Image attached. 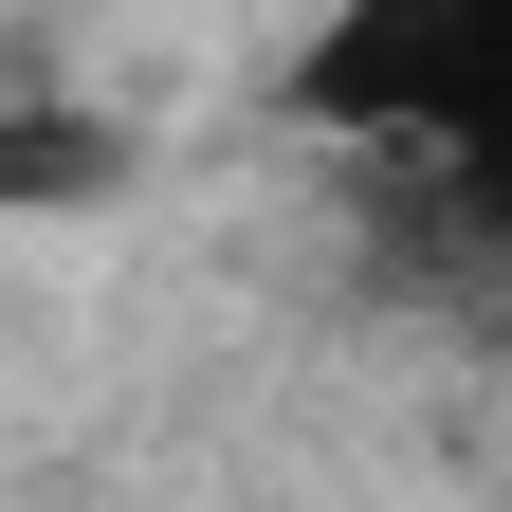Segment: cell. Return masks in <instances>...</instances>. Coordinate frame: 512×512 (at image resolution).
I'll use <instances>...</instances> for the list:
<instances>
[{
    "mask_svg": "<svg viewBox=\"0 0 512 512\" xmlns=\"http://www.w3.org/2000/svg\"><path fill=\"white\" fill-rule=\"evenodd\" d=\"M512 74V0H330V37L293 55V110L311 128H439L476 147Z\"/></svg>",
    "mask_w": 512,
    "mask_h": 512,
    "instance_id": "1",
    "label": "cell"
},
{
    "mask_svg": "<svg viewBox=\"0 0 512 512\" xmlns=\"http://www.w3.org/2000/svg\"><path fill=\"white\" fill-rule=\"evenodd\" d=\"M128 183V128L74 92H0V220H92Z\"/></svg>",
    "mask_w": 512,
    "mask_h": 512,
    "instance_id": "2",
    "label": "cell"
}]
</instances>
